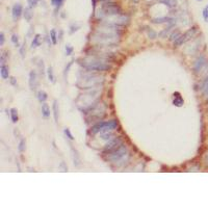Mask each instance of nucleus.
<instances>
[{
    "label": "nucleus",
    "mask_w": 208,
    "mask_h": 208,
    "mask_svg": "<svg viewBox=\"0 0 208 208\" xmlns=\"http://www.w3.org/2000/svg\"><path fill=\"white\" fill-rule=\"evenodd\" d=\"M118 122L115 120H111V121H102L99 123L95 124L92 127V133H99V132H105V131H112V130L117 129L118 127Z\"/></svg>",
    "instance_id": "nucleus-1"
},
{
    "label": "nucleus",
    "mask_w": 208,
    "mask_h": 208,
    "mask_svg": "<svg viewBox=\"0 0 208 208\" xmlns=\"http://www.w3.org/2000/svg\"><path fill=\"white\" fill-rule=\"evenodd\" d=\"M85 70L89 72H106V71L111 70V66H109L108 64L101 62H89L85 66Z\"/></svg>",
    "instance_id": "nucleus-2"
},
{
    "label": "nucleus",
    "mask_w": 208,
    "mask_h": 208,
    "mask_svg": "<svg viewBox=\"0 0 208 208\" xmlns=\"http://www.w3.org/2000/svg\"><path fill=\"white\" fill-rule=\"evenodd\" d=\"M126 155H128V150L124 145H122L120 148H118L115 151L111 153H108V160L111 162H119L123 158H125Z\"/></svg>",
    "instance_id": "nucleus-3"
},
{
    "label": "nucleus",
    "mask_w": 208,
    "mask_h": 208,
    "mask_svg": "<svg viewBox=\"0 0 208 208\" xmlns=\"http://www.w3.org/2000/svg\"><path fill=\"white\" fill-rule=\"evenodd\" d=\"M197 32V28L196 27H193V28H190V30L186 31L184 35H181L179 37H178L177 40H176L175 42H174V46H180L182 45V44H184L185 42H187L188 40H190L195 35V33Z\"/></svg>",
    "instance_id": "nucleus-4"
},
{
    "label": "nucleus",
    "mask_w": 208,
    "mask_h": 208,
    "mask_svg": "<svg viewBox=\"0 0 208 208\" xmlns=\"http://www.w3.org/2000/svg\"><path fill=\"white\" fill-rule=\"evenodd\" d=\"M123 145V142H122L121 138L117 137V138H112L111 140H109V143H107L106 146L104 147V152L105 153H111L113 151H115L118 148Z\"/></svg>",
    "instance_id": "nucleus-5"
},
{
    "label": "nucleus",
    "mask_w": 208,
    "mask_h": 208,
    "mask_svg": "<svg viewBox=\"0 0 208 208\" xmlns=\"http://www.w3.org/2000/svg\"><path fill=\"white\" fill-rule=\"evenodd\" d=\"M207 66V60L204 55H200L194 62V71L196 74H200L203 69Z\"/></svg>",
    "instance_id": "nucleus-6"
},
{
    "label": "nucleus",
    "mask_w": 208,
    "mask_h": 208,
    "mask_svg": "<svg viewBox=\"0 0 208 208\" xmlns=\"http://www.w3.org/2000/svg\"><path fill=\"white\" fill-rule=\"evenodd\" d=\"M24 12V10H23V7L22 5H21L20 3H16L14 6H12V19H14V21H17L19 18H20L21 16H22V14Z\"/></svg>",
    "instance_id": "nucleus-7"
},
{
    "label": "nucleus",
    "mask_w": 208,
    "mask_h": 208,
    "mask_svg": "<svg viewBox=\"0 0 208 208\" xmlns=\"http://www.w3.org/2000/svg\"><path fill=\"white\" fill-rule=\"evenodd\" d=\"M29 87L30 90H35L37 87V75L35 70H31L29 72Z\"/></svg>",
    "instance_id": "nucleus-8"
},
{
    "label": "nucleus",
    "mask_w": 208,
    "mask_h": 208,
    "mask_svg": "<svg viewBox=\"0 0 208 208\" xmlns=\"http://www.w3.org/2000/svg\"><path fill=\"white\" fill-rule=\"evenodd\" d=\"M0 75H1L2 79H7L10 76V69L5 65H1L0 67Z\"/></svg>",
    "instance_id": "nucleus-9"
},
{
    "label": "nucleus",
    "mask_w": 208,
    "mask_h": 208,
    "mask_svg": "<svg viewBox=\"0 0 208 208\" xmlns=\"http://www.w3.org/2000/svg\"><path fill=\"white\" fill-rule=\"evenodd\" d=\"M174 96H175V99L173 100V104L177 107H181L182 105H183L184 101H183V99H182L181 96H180V94L178 93V92H176V93L174 94Z\"/></svg>",
    "instance_id": "nucleus-10"
},
{
    "label": "nucleus",
    "mask_w": 208,
    "mask_h": 208,
    "mask_svg": "<svg viewBox=\"0 0 208 208\" xmlns=\"http://www.w3.org/2000/svg\"><path fill=\"white\" fill-rule=\"evenodd\" d=\"M50 107L49 105H48L46 102H44L43 104H42V115H43L44 118H49L50 117Z\"/></svg>",
    "instance_id": "nucleus-11"
},
{
    "label": "nucleus",
    "mask_w": 208,
    "mask_h": 208,
    "mask_svg": "<svg viewBox=\"0 0 208 208\" xmlns=\"http://www.w3.org/2000/svg\"><path fill=\"white\" fill-rule=\"evenodd\" d=\"M23 15H24L25 20H26L27 22H30L31 19H32V17H33V12H32V10H31V7H29V6H28V7L25 8Z\"/></svg>",
    "instance_id": "nucleus-12"
},
{
    "label": "nucleus",
    "mask_w": 208,
    "mask_h": 208,
    "mask_svg": "<svg viewBox=\"0 0 208 208\" xmlns=\"http://www.w3.org/2000/svg\"><path fill=\"white\" fill-rule=\"evenodd\" d=\"M41 45V35H35L33 37L32 42H31V48H37Z\"/></svg>",
    "instance_id": "nucleus-13"
},
{
    "label": "nucleus",
    "mask_w": 208,
    "mask_h": 208,
    "mask_svg": "<svg viewBox=\"0 0 208 208\" xmlns=\"http://www.w3.org/2000/svg\"><path fill=\"white\" fill-rule=\"evenodd\" d=\"M172 21H174V19H173V18H168V17H163V18L153 19L152 22H153V23H157V24H161V23H165V22H169V23H171Z\"/></svg>",
    "instance_id": "nucleus-14"
},
{
    "label": "nucleus",
    "mask_w": 208,
    "mask_h": 208,
    "mask_svg": "<svg viewBox=\"0 0 208 208\" xmlns=\"http://www.w3.org/2000/svg\"><path fill=\"white\" fill-rule=\"evenodd\" d=\"M37 99H39V101L41 102V103L46 102V100L48 99L47 93H46V92H44V91H39V92H37Z\"/></svg>",
    "instance_id": "nucleus-15"
},
{
    "label": "nucleus",
    "mask_w": 208,
    "mask_h": 208,
    "mask_svg": "<svg viewBox=\"0 0 208 208\" xmlns=\"http://www.w3.org/2000/svg\"><path fill=\"white\" fill-rule=\"evenodd\" d=\"M10 119H12V122L16 124L17 122H18V120H19L18 110H17V108H12V109H10Z\"/></svg>",
    "instance_id": "nucleus-16"
},
{
    "label": "nucleus",
    "mask_w": 208,
    "mask_h": 208,
    "mask_svg": "<svg viewBox=\"0 0 208 208\" xmlns=\"http://www.w3.org/2000/svg\"><path fill=\"white\" fill-rule=\"evenodd\" d=\"M201 91H202V93L204 94L205 96L208 97V76L203 80L202 85H201Z\"/></svg>",
    "instance_id": "nucleus-17"
},
{
    "label": "nucleus",
    "mask_w": 208,
    "mask_h": 208,
    "mask_svg": "<svg viewBox=\"0 0 208 208\" xmlns=\"http://www.w3.org/2000/svg\"><path fill=\"white\" fill-rule=\"evenodd\" d=\"M47 75H48V79H49L50 82H52V83L55 82V76H54L52 67H48L47 68Z\"/></svg>",
    "instance_id": "nucleus-18"
},
{
    "label": "nucleus",
    "mask_w": 208,
    "mask_h": 208,
    "mask_svg": "<svg viewBox=\"0 0 208 208\" xmlns=\"http://www.w3.org/2000/svg\"><path fill=\"white\" fill-rule=\"evenodd\" d=\"M113 136H115V134H113L111 131H109V132L105 131V132H102V134H101V138L104 140H111Z\"/></svg>",
    "instance_id": "nucleus-19"
},
{
    "label": "nucleus",
    "mask_w": 208,
    "mask_h": 208,
    "mask_svg": "<svg viewBox=\"0 0 208 208\" xmlns=\"http://www.w3.org/2000/svg\"><path fill=\"white\" fill-rule=\"evenodd\" d=\"M52 109H53V115L55 122H58V107H57V101L54 100L53 105H52Z\"/></svg>",
    "instance_id": "nucleus-20"
},
{
    "label": "nucleus",
    "mask_w": 208,
    "mask_h": 208,
    "mask_svg": "<svg viewBox=\"0 0 208 208\" xmlns=\"http://www.w3.org/2000/svg\"><path fill=\"white\" fill-rule=\"evenodd\" d=\"M50 39H51V42L53 45L57 44V33H56L55 29H51L50 30Z\"/></svg>",
    "instance_id": "nucleus-21"
},
{
    "label": "nucleus",
    "mask_w": 208,
    "mask_h": 208,
    "mask_svg": "<svg viewBox=\"0 0 208 208\" xmlns=\"http://www.w3.org/2000/svg\"><path fill=\"white\" fill-rule=\"evenodd\" d=\"M65 2V0H51V3L53 6H55V10L57 12L60 7H62V3Z\"/></svg>",
    "instance_id": "nucleus-22"
},
{
    "label": "nucleus",
    "mask_w": 208,
    "mask_h": 208,
    "mask_svg": "<svg viewBox=\"0 0 208 208\" xmlns=\"http://www.w3.org/2000/svg\"><path fill=\"white\" fill-rule=\"evenodd\" d=\"M26 149V142H25L24 138H21L20 143H19V146H18V150L20 153H23Z\"/></svg>",
    "instance_id": "nucleus-23"
},
{
    "label": "nucleus",
    "mask_w": 208,
    "mask_h": 208,
    "mask_svg": "<svg viewBox=\"0 0 208 208\" xmlns=\"http://www.w3.org/2000/svg\"><path fill=\"white\" fill-rule=\"evenodd\" d=\"M181 35V33L179 32V31H174V32H172V35H170V41H173V42H175L176 40L178 39V37Z\"/></svg>",
    "instance_id": "nucleus-24"
},
{
    "label": "nucleus",
    "mask_w": 208,
    "mask_h": 208,
    "mask_svg": "<svg viewBox=\"0 0 208 208\" xmlns=\"http://www.w3.org/2000/svg\"><path fill=\"white\" fill-rule=\"evenodd\" d=\"M10 40H12V44H14L16 47H20V44H19V37L17 35H12V37H10Z\"/></svg>",
    "instance_id": "nucleus-25"
},
{
    "label": "nucleus",
    "mask_w": 208,
    "mask_h": 208,
    "mask_svg": "<svg viewBox=\"0 0 208 208\" xmlns=\"http://www.w3.org/2000/svg\"><path fill=\"white\" fill-rule=\"evenodd\" d=\"M8 53L7 51H2L1 52V58H0V62H1V65H5V60L8 57Z\"/></svg>",
    "instance_id": "nucleus-26"
},
{
    "label": "nucleus",
    "mask_w": 208,
    "mask_h": 208,
    "mask_svg": "<svg viewBox=\"0 0 208 208\" xmlns=\"http://www.w3.org/2000/svg\"><path fill=\"white\" fill-rule=\"evenodd\" d=\"M73 62H74V60H71V62H68V65H67V66H66V68H65V71H64V76H65V78H66L67 75H68L69 70H70V68H71V66H72Z\"/></svg>",
    "instance_id": "nucleus-27"
},
{
    "label": "nucleus",
    "mask_w": 208,
    "mask_h": 208,
    "mask_svg": "<svg viewBox=\"0 0 208 208\" xmlns=\"http://www.w3.org/2000/svg\"><path fill=\"white\" fill-rule=\"evenodd\" d=\"M64 133L66 134V136L69 138V140H74V136H73V134L71 133V131H70V129H69V128H66V129L64 130Z\"/></svg>",
    "instance_id": "nucleus-28"
},
{
    "label": "nucleus",
    "mask_w": 208,
    "mask_h": 208,
    "mask_svg": "<svg viewBox=\"0 0 208 208\" xmlns=\"http://www.w3.org/2000/svg\"><path fill=\"white\" fill-rule=\"evenodd\" d=\"M27 3H28V6L29 7H35L39 3V0H27Z\"/></svg>",
    "instance_id": "nucleus-29"
},
{
    "label": "nucleus",
    "mask_w": 208,
    "mask_h": 208,
    "mask_svg": "<svg viewBox=\"0 0 208 208\" xmlns=\"http://www.w3.org/2000/svg\"><path fill=\"white\" fill-rule=\"evenodd\" d=\"M65 49H66V54H67V55H71V54L73 53V51H74V48H73L71 45H67Z\"/></svg>",
    "instance_id": "nucleus-30"
},
{
    "label": "nucleus",
    "mask_w": 208,
    "mask_h": 208,
    "mask_svg": "<svg viewBox=\"0 0 208 208\" xmlns=\"http://www.w3.org/2000/svg\"><path fill=\"white\" fill-rule=\"evenodd\" d=\"M148 35L150 37V39H155V37H157V33L155 32L153 29H148Z\"/></svg>",
    "instance_id": "nucleus-31"
},
{
    "label": "nucleus",
    "mask_w": 208,
    "mask_h": 208,
    "mask_svg": "<svg viewBox=\"0 0 208 208\" xmlns=\"http://www.w3.org/2000/svg\"><path fill=\"white\" fill-rule=\"evenodd\" d=\"M202 14H203V18H204V20L208 22V6H206V7L203 10Z\"/></svg>",
    "instance_id": "nucleus-32"
},
{
    "label": "nucleus",
    "mask_w": 208,
    "mask_h": 208,
    "mask_svg": "<svg viewBox=\"0 0 208 208\" xmlns=\"http://www.w3.org/2000/svg\"><path fill=\"white\" fill-rule=\"evenodd\" d=\"M25 52H26V50H25V42H24V44H23L22 46H20V54L23 58H24V56H25Z\"/></svg>",
    "instance_id": "nucleus-33"
},
{
    "label": "nucleus",
    "mask_w": 208,
    "mask_h": 208,
    "mask_svg": "<svg viewBox=\"0 0 208 208\" xmlns=\"http://www.w3.org/2000/svg\"><path fill=\"white\" fill-rule=\"evenodd\" d=\"M79 28H80V26H79V25H75V26H73V25H72V26H71L70 33L72 35V33H74V31H77Z\"/></svg>",
    "instance_id": "nucleus-34"
},
{
    "label": "nucleus",
    "mask_w": 208,
    "mask_h": 208,
    "mask_svg": "<svg viewBox=\"0 0 208 208\" xmlns=\"http://www.w3.org/2000/svg\"><path fill=\"white\" fill-rule=\"evenodd\" d=\"M4 41H5V39H4V33L0 32V46H3Z\"/></svg>",
    "instance_id": "nucleus-35"
},
{
    "label": "nucleus",
    "mask_w": 208,
    "mask_h": 208,
    "mask_svg": "<svg viewBox=\"0 0 208 208\" xmlns=\"http://www.w3.org/2000/svg\"><path fill=\"white\" fill-rule=\"evenodd\" d=\"M10 83H12L14 87H17V79L15 77H10Z\"/></svg>",
    "instance_id": "nucleus-36"
},
{
    "label": "nucleus",
    "mask_w": 208,
    "mask_h": 208,
    "mask_svg": "<svg viewBox=\"0 0 208 208\" xmlns=\"http://www.w3.org/2000/svg\"><path fill=\"white\" fill-rule=\"evenodd\" d=\"M206 161H207V165H208V156H207V158H206Z\"/></svg>",
    "instance_id": "nucleus-37"
},
{
    "label": "nucleus",
    "mask_w": 208,
    "mask_h": 208,
    "mask_svg": "<svg viewBox=\"0 0 208 208\" xmlns=\"http://www.w3.org/2000/svg\"><path fill=\"white\" fill-rule=\"evenodd\" d=\"M198 1H202V0H198Z\"/></svg>",
    "instance_id": "nucleus-38"
},
{
    "label": "nucleus",
    "mask_w": 208,
    "mask_h": 208,
    "mask_svg": "<svg viewBox=\"0 0 208 208\" xmlns=\"http://www.w3.org/2000/svg\"><path fill=\"white\" fill-rule=\"evenodd\" d=\"M207 6H208V5H207Z\"/></svg>",
    "instance_id": "nucleus-39"
}]
</instances>
